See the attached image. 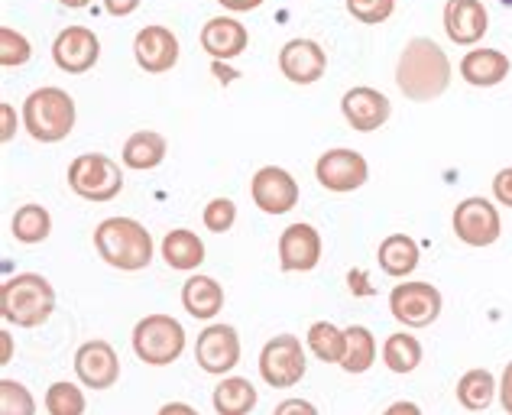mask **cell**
<instances>
[{"label": "cell", "instance_id": "cell-1", "mask_svg": "<svg viewBox=\"0 0 512 415\" xmlns=\"http://www.w3.org/2000/svg\"><path fill=\"white\" fill-rule=\"evenodd\" d=\"M451 78H454V65L448 59V52H444L435 39L415 36L406 43V49L399 52L396 85L409 101L415 104L438 101L444 91L451 88Z\"/></svg>", "mask_w": 512, "mask_h": 415}, {"label": "cell", "instance_id": "cell-2", "mask_svg": "<svg viewBox=\"0 0 512 415\" xmlns=\"http://www.w3.org/2000/svg\"><path fill=\"white\" fill-rule=\"evenodd\" d=\"M94 250L120 273H140L153 263V234L137 218H104L94 227Z\"/></svg>", "mask_w": 512, "mask_h": 415}, {"label": "cell", "instance_id": "cell-3", "mask_svg": "<svg viewBox=\"0 0 512 415\" xmlns=\"http://www.w3.org/2000/svg\"><path fill=\"white\" fill-rule=\"evenodd\" d=\"M56 312V286L43 273H17L0 286V318L17 328H39Z\"/></svg>", "mask_w": 512, "mask_h": 415}, {"label": "cell", "instance_id": "cell-4", "mask_svg": "<svg viewBox=\"0 0 512 415\" xmlns=\"http://www.w3.org/2000/svg\"><path fill=\"white\" fill-rule=\"evenodd\" d=\"M20 120H23V130L30 133L36 143H62L75 130L78 107L65 88L43 85L26 95Z\"/></svg>", "mask_w": 512, "mask_h": 415}, {"label": "cell", "instance_id": "cell-5", "mask_svg": "<svg viewBox=\"0 0 512 415\" xmlns=\"http://www.w3.org/2000/svg\"><path fill=\"white\" fill-rule=\"evenodd\" d=\"M185 341H188V334L182 328V321L172 315H163V312L140 318L130 334L133 354H137V360L146 367L175 364V360L185 354Z\"/></svg>", "mask_w": 512, "mask_h": 415}, {"label": "cell", "instance_id": "cell-6", "mask_svg": "<svg viewBox=\"0 0 512 415\" xmlns=\"http://www.w3.org/2000/svg\"><path fill=\"white\" fill-rule=\"evenodd\" d=\"M124 163L104 153H82L69 163V189L85 202L104 205L124 192Z\"/></svg>", "mask_w": 512, "mask_h": 415}, {"label": "cell", "instance_id": "cell-7", "mask_svg": "<svg viewBox=\"0 0 512 415\" xmlns=\"http://www.w3.org/2000/svg\"><path fill=\"white\" fill-rule=\"evenodd\" d=\"M308 373V354L302 347V338L295 334H276L269 338L260 351V377L273 390H292L299 386Z\"/></svg>", "mask_w": 512, "mask_h": 415}, {"label": "cell", "instance_id": "cell-8", "mask_svg": "<svg viewBox=\"0 0 512 415\" xmlns=\"http://www.w3.org/2000/svg\"><path fill=\"white\" fill-rule=\"evenodd\" d=\"M444 309V296L438 286L422 283V279H399V286L389 292V312L412 331L431 328L441 318Z\"/></svg>", "mask_w": 512, "mask_h": 415}, {"label": "cell", "instance_id": "cell-9", "mask_svg": "<svg viewBox=\"0 0 512 415\" xmlns=\"http://www.w3.org/2000/svg\"><path fill=\"white\" fill-rule=\"evenodd\" d=\"M451 227H454V237L461 240L464 247L483 250L500 240L503 218H500V208H496L490 198L470 195L464 202H457V208L451 214Z\"/></svg>", "mask_w": 512, "mask_h": 415}, {"label": "cell", "instance_id": "cell-10", "mask_svg": "<svg viewBox=\"0 0 512 415\" xmlns=\"http://www.w3.org/2000/svg\"><path fill=\"white\" fill-rule=\"evenodd\" d=\"M315 179L321 189H328L334 195H350L367 185L370 179V163L367 156L357 150H347V146H334L325 150L315 163Z\"/></svg>", "mask_w": 512, "mask_h": 415}, {"label": "cell", "instance_id": "cell-11", "mask_svg": "<svg viewBox=\"0 0 512 415\" xmlns=\"http://www.w3.org/2000/svg\"><path fill=\"white\" fill-rule=\"evenodd\" d=\"M195 364L211 377H231L240 364V334L234 325L214 321L195 341Z\"/></svg>", "mask_w": 512, "mask_h": 415}, {"label": "cell", "instance_id": "cell-12", "mask_svg": "<svg viewBox=\"0 0 512 415\" xmlns=\"http://www.w3.org/2000/svg\"><path fill=\"white\" fill-rule=\"evenodd\" d=\"M101 59V39L91 26H65L52 39V62L65 75H85Z\"/></svg>", "mask_w": 512, "mask_h": 415}, {"label": "cell", "instance_id": "cell-13", "mask_svg": "<svg viewBox=\"0 0 512 415\" xmlns=\"http://www.w3.org/2000/svg\"><path fill=\"white\" fill-rule=\"evenodd\" d=\"M250 198L263 214H289L299 205L302 192L289 169L263 166V169H256V176L250 179Z\"/></svg>", "mask_w": 512, "mask_h": 415}, {"label": "cell", "instance_id": "cell-14", "mask_svg": "<svg viewBox=\"0 0 512 415\" xmlns=\"http://www.w3.org/2000/svg\"><path fill=\"white\" fill-rule=\"evenodd\" d=\"M75 377L85 390H114L120 380V357L111 341L94 338L75 351Z\"/></svg>", "mask_w": 512, "mask_h": 415}, {"label": "cell", "instance_id": "cell-15", "mask_svg": "<svg viewBox=\"0 0 512 415\" xmlns=\"http://www.w3.org/2000/svg\"><path fill=\"white\" fill-rule=\"evenodd\" d=\"M276 250H279L282 273H312L321 263V250H325V244H321V234L315 224L295 221L279 234Z\"/></svg>", "mask_w": 512, "mask_h": 415}, {"label": "cell", "instance_id": "cell-16", "mask_svg": "<svg viewBox=\"0 0 512 415\" xmlns=\"http://www.w3.org/2000/svg\"><path fill=\"white\" fill-rule=\"evenodd\" d=\"M133 59L146 75H166L179 65V36L169 26H143L133 39Z\"/></svg>", "mask_w": 512, "mask_h": 415}, {"label": "cell", "instance_id": "cell-17", "mask_svg": "<svg viewBox=\"0 0 512 415\" xmlns=\"http://www.w3.org/2000/svg\"><path fill=\"white\" fill-rule=\"evenodd\" d=\"M341 114H344L350 130L373 133V130L386 127V120L393 117V104H389V98L383 95V91H376L370 85H357V88L344 91Z\"/></svg>", "mask_w": 512, "mask_h": 415}, {"label": "cell", "instance_id": "cell-18", "mask_svg": "<svg viewBox=\"0 0 512 415\" xmlns=\"http://www.w3.org/2000/svg\"><path fill=\"white\" fill-rule=\"evenodd\" d=\"M279 72L292 85H315L328 72V52L315 39H289L279 49Z\"/></svg>", "mask_w": 512, "mask_h": 415}, {"label": "cell", "instance_id": "cell-19", "mask_svg": "<svg viewBox=\"0 0 512 415\" xmlns=\"http://www.w3.org/2000/svg\"><path fill=\"white\" fill-rule=\"evenodd\" d=\"M444 33L457 46H477L490 33V13L483 0H448L444 4Z\"/></svg>", "mask_w": 512, "mask_h": 415}, {"label": "cell", "instance_id": "cell-20", "mask_svg": "<svg viewBox=\"0 0 512 415\" xmlns=\"http://www.w3.org/2000/svg\"><path fill=\"white\" fill-rule=\"evenodd\" d=\"M247 46H250L247 26L234 17H211L201 26V49H205L214 62H231L237 56H244Z\"/></svg>", "mask_w": 512, "mask_h": 415}, {"label": "cell", "instance_id": "cell-21", "mask_svg": "<svg viewBox=\"0 0 512 415\" xmlns=\"http://www.w3.org/2000/svg\"><path fill=\"white\" fill-rule=\"evenodd\" d=\"M509 69L512 62L506 52L500 49H470L467 56L461 59V65H457V72H461V78L470 85V88H496L503 85L509 78Z\"/></svg>", "mask_w": 512, "mask_h": 415}, {"label": "cell", "instance_id": "cell-22", "mask_svg": "<svg viewBox=\"0 0 512 415\" xmlns=\"http://www.w3.org/2000/svg\"><path fill=\"white\" fill-rule=\"evenodd\" d=\"M182 309L198 321L218 318L224 312V286L205 273L188 276L182 283Z\"/></svg>", "mask_w": 512, "mask_h": 415}, {"label": "cell", "instance_id": "cell-23", "mask_svg": "<svg viewBox=\"0 0 512 415\" xmlns=\"http://www.w3.org/2000/svg\"><path fill=\"white\" fill-rule=\"evenodd\" d=\"M166 153H169V140L163 133L137 130V133H130L124 150H120V163H124V169H133V172H153L166 163Z\"/></svg>", "mask_w": 512, "mask_h": 415}, {"label": "cell", "instance_id": "cell-24", "mask_svg": "<svg viewBox=\"0 0 512 415\" xmlns=\"http://www.w3.org/2000/svg\"><path fill=\"white\" fill-rule=\"evenodd\" d=\"M419 260L422 250L409 234H389L380 240V250H376V263L389 279H409L419 270Z\"/></svg>", "mask_w": 512, "mask_h": 415}, {"label": "cell", "instance_id": "cell-25", "mask_svg": "<svg viewBox=\"0 0 512 415\" xmlns=\"http://www.w3.org/2000/svg\"><path fill=\"white\" fill-rule=\"evenodd\" d=\"M159 253H163V260L169 263V270L195 273L198 266L205 263V240H201L195 231H188V227H175V231H169L163 237Z\"/></svg>", "mask_w": 512, "mask_h": 415}, {"label": "cell", "instance_id": "cell-26", "mask_svg": "<svg viewBox=\"0 0 512 415\" xmlns=\"http://www.w3.org/2000/svg\"><path fill=\"white\" fill-rule=\"evenodd\" d=\"M454 396L467 412H487L493 406V399H500V380L487 367H474L461 373Z\"/></svg>", "mask_w": 512, "mask_h": 415}, {"label": "cell", "instance_id": "cell-27", "mask_svg": "<svg viewBox=\"0 0 512 415\" xmlns=\"http://www.w3.org/2000/svg\"><path fill=\"white\" fill-rule=\"evenodd\" d=\"M380 357H383V364H386L389 373H396V377H409V373H415L422 367L425 347H422L419 338H415V334L396 331V334H389V338L383 341Z\"/></svg>", "mask_w": 512, "mask_h": 415}, {"label": "cell", "instance_id": "cell-28", "mask_svg": "<svg viewBox=\"0 0 512 415\" xmlns=\"http://www.w3.org/2000/svg\"><path fill=\"white\" fill-rule=\"evenodd\" d=\"M260 403V393L247 377H221V383L214 386L211 393V406L218 415H250Z\"/></svg>", "mask_w": 512, "mask_h": 415}, {"label": "cell", "instance_id": "cell-29", "mask_svg": "<svg viewBox=\"0 0 512 415\" xmlns=\"http://www.w3.org/2000/svg\"><path fill=\"white\" fill-rule=\"evenodd\" d=\"M344 334H347V354L341 360V370L350 373V377H360V373H367L376 364L380 344H376V334L367 325H347Z\"/></svg>", "mask_w": 512, "mask_h": 415}, {"label": "cell", "instance_id": "cell-30", "mask_svg": "<svg viewBox=\"0 0 512 415\" xmlns=\"http://www.w3.org/2000/svg\"><path fill=\"white\" fill-rule=\"evenodd\" d=\"M305 344L321 364H338L341 367V360L347 354V334H344V328L334 325V321H315L305 334Z\"/></svg>", "mask_w": 512, "mask_h": 415}, {"label": "cell", "instance_id": "cell-31", "mask_svg": "<svg viewBox=\"0 0 512 415\" xmlns=\"http://www.w3.org/2000/svg\"><path fill=\"white\" fill-rule=\"evenodd\" d=\"M10 234H13V240H20V244H26V247L49 240V234H52L49 208L36 205V202L17 208V214H13V221H10Z\"/></svg>", "mask_w": 512, "mask_h": 415}, {"label": "cell", "instance_id": "cell-32", "mask_svg": "<svg viewBox=\"0 0 512 415\" xmlns=\"http://www.w3.org/2000/svg\"><path fill=\"white\" fill-rule=\"evenodd\" d=\"M43 409L49 415H85L88 412V399H85L82 383L56 380L43 396Z\"/></svg>", "mask_w": 512, "mask_h": 415}, {"label": "cell", "instance_id": "cell-33", "mask_svg": "<svg viewBox=\"0 0 512 415\" xmlns=\"http://www.w3.org/2000/svg\"><path fill=\"white\" fill-rule=\"evenodd\" d=\"M33 59V46L20 30L13 26H0V65L4 69H20Z\"/></svg>", "mask_w": 512, "mask_h": 415}, {"label": "cell", "instance_id": "cell-34", "mask_svg": "<svg viewBox=\"0 0 512 415\" xmlns=\"http://www.w3.org/2000/svg\"><path fill=\"white\" fill-rule=\"evenodd\" d=\"M0 415H36V396L17 380H0Z\"/></svg>", "mask_w": 512, "mask_h": 415}, {"label": "cell", "instance_id": "cell-35", "mask_svg": "<svg viewBox=\"0 0 512 415\" xmlns=\"http://www.w3.org/2000/svg\"><path fill=\"white\" fill-rule=\"evenodd\" d=\"M201 224H205L211 234H227L237 224V205L231 198H211L205 211H201Z\"/></svg>", "mask_w": 512, "mask_h": 415}, {"label": "cell", "instance_id": "cell-36", "mask_svg": "<svg viewBox=\"0 0 512 415\" xmlns=\"http://www.w3.org/2000/svg\"><path fill=\"white\" fill-rule=\"evenodd\" d=\"M347 13L367 26H380L396 13V0H347Z\"/></svg>", "mask_w": 512, "mask_h": 415}, {"label": "cell", "instance_id": "cell-37", "mask_svg": "<svg viewBox=\"0 0 512 415\" xmlns=\"http://www.w3.org/2000/svg\"><path fill=\"white\" fill-rule=\"evenodd\" d=\"M493 198H496V205L512 208V166L500 169L493 176Z\"/></svg>", "mask_w": 512, "mask_h": 415}, {"label": "cell", "instance_id": "cell-38", "mask_svg": "<svg viewBox=\"0 0 512 415\" xmlns=\"http://www.w3.org/2000/svg\"><path fill=\"white\" fill-rule=\"evenodd\" d=\"M23 124V120H17V107H13L10 101L0 104V140L10 143L13 137H17V127Z\"/></svg>", "mask_w": 512, "mask_h": 415}, {"label": "cell", "instance_id": "cell-39", "mask_svg": "<svg viewBox=\"0 0 512 415\" xmlns=\"http://www.w3.org/2000/svg\"><path fill=\"white\" fill-rule=\"evenodd\" d=\"M273 415H318V406L308 403V399L292 396V399H282V403L273 409Z\"/></svg>", "mask_w": 512, "mask_h": 415}, {"label": "cell", "instance_id": "cell-40", "mask_svg": "<svg viewBox=\"0 0 512 415\" xmlns=\"http://www.w3.org/2000/svg\"><path fill=\"white\" fill-rule=\"evenodd\" d=\"M143 0H104V10L111 13V17H130V13L140 10Z\"/></svg>", "mask_w": 512, "mask_h": 415}, {"label": "cell", "instance_id": "cell-41", "mask_svg": "<svg viewBox=\"0 0 512 415\" xmlns=\"http://www.w3.org/2000/svg\"><path fill=\"white\" fill-rule=\"evenodd\" d=\"M500 406L506 409V415H512V360L506 364L503 377H500Z\"/></svg>", "mask_w": 512, "mask_h": 415}, {"label": "cell", "instance_id": "cell-42", "mask_svg": "<svg viewBox=\"0 0 512 415\" xmlns=\"http://www.w3.org/2000/svg\"><path fill=\"white\" fill-rule=\"evenodd\" d=\"M383 415H422V406L412 403V399H396L393 406H386Z\"/></svg>", "mask_w": 512, "mask_h": 415}, {"label": "cell", "instance_id": "cell-43", "mask_svg": "<svg viewBox=\"0 0 512 415\" xmlns=\"http://www.w3.org/2000/svg\"><path fill=\"white\" fill-rule=\"evenodd\" d=\"M156 415H201V412H198L195 406L182 403V399H172V403H163V406H159Z\"/></svg>", "mask_w": 512, "mask_h": 415}, {"label": "cell", "instance_id": "cell-44", "mask_svg": "<svg viewBox=\"0 0 512 415\" xmlns=\"http://www.w3.org/2000/svg\"><path fill=\"white\" fill-rule=\"evenodd\" d=\"M218 4L231 13H250L256 7H263V0H218Z\"/></svg>", "mask_w": 512, "mask_h": 415}, {"label": "cell", "instance_id": "cell-45", "mask_svg": "<svg viewBox=\"0 0 512 415\" xmlns=\"http://www.w3.org/2000/svg\"><path fill=\"white\" fill-rule=\"evenodd\" d=\"M0 347H4V351H0V367H7L10 360H13V338H10L7 328L0 331Z\"/></svg>", "mask_w": 512, "mask_h": 415}, {"label": "cell", "instance_id": "cell-46", "mask_svg": "<svg viewBox=\"0 0 512 415\" xmlns=\"http://www.w3.org/2000/svg\"><path fill=\"white\" fill-rule=\"evenodd\" d=\"M62 7H69V10H82V7H88L91 0H59Z\"/></svg>", "mask_w": 512, "mask_h": 415}]
</instances>
